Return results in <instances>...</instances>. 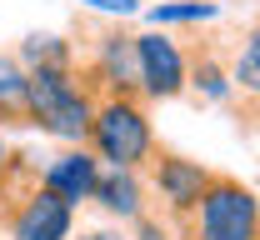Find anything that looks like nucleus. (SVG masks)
I'll return each instance as SVG.
<instances>
[{"label":"nucleus","mask_w":260,"mask_h":240,"mask_svg":"<svg viewBox=\"0 0 260 240\" xmlns=\"http://www.w3.org/2000/svg\"><path fill=\"white\" fill-rule=\"evenodd\" d=\"M0 225L5 240H70L75 205L40 185V165L25 150H10V170L0 180Z\"/></svg>","instance_id":"f257e3e1"},{"label":"nucleus","mask_w":260,"mask_h":240,"mask_svg":"<svg viewBox=\"0 0 260 240\" xmlns=\"http://www.w3.org/2000/svg\"><path fill=\"white\" fill-rule=\"evenodd\" d=\"M25 105H30V130L60 140V145H85L90 140L95 90L80 80L75 65H35V70H25Z\"/></svg>","instance_id":"f03ea898"},{"label":"nucleus","mask_w":260,"mask_h":240,"mask_svg":"<svg viewBox=\"0 0 260 240\" xmlns=\"http://www.w3.org/2000/svg\"><path fill=\"white\" fill-rule=\"evenodd\" d=\"M75 70L100 95H140V60H135V30L120 20H90L75 15Z\"/></svg>","instance_id":"7ed1b4c3"},{"label":"nucleus","mask_w":260,"mask_h":240,"mask_svg":"<svg viewBox=\"0 0 260 240\" xmlns=\"http://www.w3.org/2000/svg\"><path fill=\"white\" fill-rule=\"evenodd\" d=\"M100 165L115 170H145L155 155V125H150V105L140 95H100L95 100V120H90V140Z\"/></svg>","instance_id":"20e7f679"},{"label":"nucleus","mask_w":260,"mask_h":240,"mask_svg":"<svg viewBox=\"0 0 260 240\" xmlns=\"http://www.w3.org/2000/svg\"><path fill=\"white\" fill-rule=\"evenodd\" d=\"M180 240H260V195L235 175H210L200 205L175 225Z\"/></svg>","instance_id":"39448f33"},{"label":"nucleus","mask_w":260,"mask_h":240,"mask_svg":"<svg viewBox=\"0 0 260 240\" xmlns=\"http://www.w3.org/2000/svg\"><path fill=\"white\" fill-rule=\"evenodd\" d=\"M145 185H150V200H160V215L170 225H180L195 205H200V195H205V185H210V165H200L190 155H180V150H170V145H155V155H150V165H145Z\"/></svg>","instance_id":"423d86ee"},{"label":"nucleus","mask_w":260,"mask_h":240,"mask_svg":"<svg viewBox=\"0 0 260 240\" xmlns=\"http://www.w3.org/2000/svg\"><path fill=\"white\" fill-rule=\"evenodd\" d=\"M135 60H140V100L160 105V100H180L185 80H190V55L170 30H140L135 35Z\"/></svg>","instance_id":"0eeeda50"},{"label":"nucleus","mask_w":260,"mask_h":240,"mask_svg":"<svg viewBox=\"0 0 260 240\" xmlns=\"http://www.w3.org/2000/svg\"><path fill=\"white\" fill-rule=\"evenodd\" d=\"M100 165L95 160V150L90 145H65L60 155H50L45 165H40V185L45 190H55L65 205H90V195H95V185H100Z\"/></svg>","instance_id":"6e6552de"},{"label":"nucleus","mask_w":260,"mask_h":240,"mask_svg":"<svg viewBox=\"0 0 260 240\" xmlns=\"http://www.w3.org/2000/svg\"><path fill=\"white\" fill-rule=\"evenodd\" d=\"M90 205L105 215V220H115V225H135L140 215H150V185H145V175L140 170H115V165H105L100 170V185L95 195H90Z\"/></svg>","instance_id":"1a4fd4ad"},{"label":"nucleus","mask_w":260,"mask_h":240,"mask_svg":"<svg viewBox=\"0 0 260 240\" xmlns=\"http://www.w3.org/2000/svg\"><path fill=\"white\" fill-rule=\"evenodd\" d=\"M230 80H235V125L245 120L250 130H260V15L245 25V35L230 50Z\"/></svg>","instance_id":"9d476101"},{"label":"nucleus","mask_w":260,"mask_h":240,"mask_svg":"<svg viewBox=\"0 0 260 240\" xmlns=\"http://www.w3.org/2000/svg\"><path fill=\"white\" fill-rule=\"evenodd\" d=\"M190 80H185V95L195 105H225L235 100V80H230V50L220 40H205V45H190Z\"/></svg>","instance_id":"9b49d317"},{"label":"nucleus","mask_w":260,"mask_h":240,"mask_svg":"<svg viewBox=\"0 0 260 240\" xmlns=\"http://www.w3.org/2000/svg\"><path fill=\"white\" fill-rule=\"evenodd\" d=\"M10 125H30V105H25V65L15 50H0V130Z\"/></svg>","instance_id":"f8f14e48"},{"label":"nucleus","mask_w":260,"mask_h":240,"mask_svg":"<svg viewBox=\"0 0 260 240\" xmlns=\"http://www.w3.org/2000/svg\"><path fill=\"white\" fill-rule=\"evenodd\" d=\"M15 55H20L25 70H35V65H75V40L50 35V30H35V35H25V40L15 45Z\"/></svg>","instance_id":"ddd939ff"},{"label":"nucleus","mask_w":260,"mask_h":240,"mask_svg":"<svg viewBox=\"0 0 260 240\" xmlns=\"http://www.w3.org/2000/svg\"><path fill=\"white\" fill-rule=\"evenodd\" d=\"M215 15H220V0H160V5H150V25H155V30L210 25Z\"/></svg>","instance_id":"4468645a"},{"label":"nucleus","mask_w":260,"mask_h":240,"mask_svg":"<svg viewBox=\"0 0 260 240\" xmlns=\"http://www.w3.org/2000/svg\"><path fill=\"white\" fill-rule=\"evenodd\" d=\"M130 235L135 240H180V230H175L170 220H160V210H150V215H140V220L130 225Z\"/></svg>","instance_id":"2eb2a0df"},{"label":"nucleus","mask_w":260,"mask_h":240,"mask_svg":"<svg viewBox=\"0 0 260 240\" xmlns=\"http://www.w3.org/2000/svg\"><path fill=\"white\" fill-rule=\"evenodd\" d=\"M70 240H135L130 225H115V220H100V225H80Z\"/></svg>","instance_id":"dca6fc26"},{"label":"nucleus","mask_w":260,"mask_h":240,"mask_svg":"<svg viewBox=\"0 0 260 240\" xmlns=\"http://www.w3.org/2000/svg\"><path fill=\"white\" fill-rule=\"evenodd\" d=\"M85 10H95V15H110V20H125L140 10V0H80Z\"/></svg>","instance_id":"f3484780"},{"label":"nucleus","mask_w":260,"mask_h":240,"mask_svg":"<svg viewBox=\"0 0 260 240\" xmlns=\"http://www.w3.org/2000/svg\"><path fill=\"white\" fill-rule=\"evenodd\" d=\"M10 150H15V145L5 140V130H0V180H5V170H10Z\"/></svg>","instance_id":"a211bd4d"},{"label":"nucleus","mask_w":260,"mask_h":240,"mask_svg":"<svg viewBox=\"0 0 260 240\" xmlns=\"http://www.w3.org/2000/svg\"><path fill=\"white\" fill-rule=\"evenodd\" d=\"M0 240H5V225H0Z\"/></svg>","instance_id":"6ab92c4d"}]
</instances>
